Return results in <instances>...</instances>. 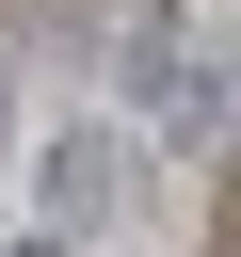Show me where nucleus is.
I'll list each match as a JSON object with an SVG mask.
<instances>
[{"label":"nucleus","instance_id":"nucleus-1","mask_svg":"<svg viewBox=\"0 0 241 257\" xmlns=\"http://www.w3.org/2000/svg\"><path fill=\"white\" fill-rule=\"evenodd\" d=\"M129 193H145V128H129V112H80V128H48V161H32V209H48V241H112V225H129Z\"/></svg>","mask_w":241,"mask_h":257},{"label":"nucleus","instance_id":"nucleus-2","mask_svg":"<svg viewBox=\"0 0 241 257\" xmlns=\"http://www.w3.org/2000/svg\"><path fill=\"white\" fill-rule=\"evenodd\" d=\"M0 161H16V80H0Z\"/></svg>","mask_w":241,"mask_h":257}]
</instances>
